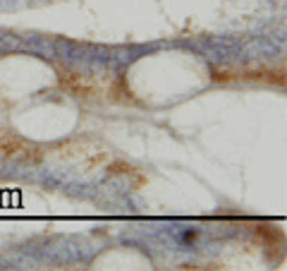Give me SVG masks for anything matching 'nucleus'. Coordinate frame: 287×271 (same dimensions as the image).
<instances>
[{
  "instance_id": "423d86ee",
  "label": "nucleus",
  "mask_w": 287,
  "mask_h": 271,
  "mask_svg": "<svg viewBox=\"0 0 287 271\" xmlns=\"http://www.w3.org/2000/svg\"><path fill=\"white\" fill-rule=\"evenodd\" d=\"M17 8V0H0V10H15Z\"/></svg>"
},
{
  "instance_id": "7ed1b4c3",
  "label": "nucleus",
  "mask_w": 287,
  "mask_h": 271,
  "mask_svg": "<svg viewBox=\"0 0 287 271\" xmlns=\"http://www.w3.org/2000/svg\"><path fill=\"white\" fill-rule=\"evenodd\" d=\"M65 195L75 197V199H96L98 197V190L93 185H82V183H65L62 185Z\"/></svg>"
},
{
  "instance_id": "20e7f679",
  "label": "nucleus",
  "mask_w": 287,
  "mask_h": 271,
  "mask_svg": "<svg viewBox=\"0 0 287 271\" xmlns=\"http://www.w3.org/2000/svg\"><path fill=\"white\" fill-rule=\"evenodd\" d=\"M29 168L31 166L24 161H8V163H0V175L3 178H12V180H24Z\"/></svg>"
},
{
  "instance_id": "f03ea898",
  "label": "nucleus",
  "mask_w": 287,
  "mask_h": 271,
  "mask_svg": "<svg viewBox=\"0 0 287 271\" xmlns=\"http://www.w3.org/2000/svg\"><path fill=\"white\" fill-rule=\"evenodd\" d=\"M22 48L29 53H34L39 58H55V51H53V41L48 36L41 34H26L22 39Z\"/></svg>"
},
{
  "instance_id": "39448f33",
  "label": "nucleus",
  "mask_w": 287,
  "mask_h": 271,
  "mask_svg": "<svg viewBox=\"0 0 287 271\" xmlns=\"http://www.w3.org/2000/svg\"><path fill=\"white\" fill-rule=\"evenodd\" d=\"M22 51V36L15 32H0V53H15Z\"/></svg>"
},
{
  "instance_id": "f257e3e1",
  "label": "nucleus",
  "mask_w": 287,
  "mask_h": 271,
  "mask_svg": "<svg viewBox=\"0 0 287 271\" xmlns=\"http://www.w3.org/2000/svg\"><path fill=\"white\" fill-rule=\"evenodd\" d=\"M242 46H244L249 60L252 58H280L282 51H285L282 46L273 43L270 39H266V36H252V39L242 41Z\"/></svg>"
}]
</instances>
